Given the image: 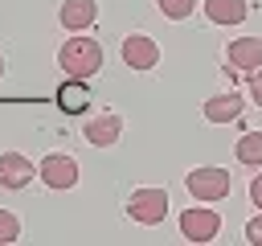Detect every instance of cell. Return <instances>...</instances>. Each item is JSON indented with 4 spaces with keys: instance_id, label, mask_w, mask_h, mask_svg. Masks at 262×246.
<instances>
[{
    "instance_id": "obj_17",
    "label": "cell",
    "mask_w": 262,
    "mask_h": 246,
    "mask_svg": "<svg viewBox=\"0 0 262 246\" xmlns=\"http://www.w3.org/2000/svg\"><path fill=\"white\" fill-rule=\"evenodd\" d=\"M250 98H254V102L262 107V74H258V70L250 74Z\"/></svg>"
},
{
    "instance_id": "obj_1",
    "label": "cell",
    "mask_w": 262,
    "mask_h": 246,
    "mask_svg": "<svg viewBox=\"0 0 262 246\" xmlns=\"http://www.w3.org/2000/svg\"><path fill=\"white\" fill-rule=\"evenodd\" d=\"M57 66H61V74H70V78H90V74H98L102 70V45L94 41V37H86V33H78V37H70L61 49H57Z\"/></svg>"
},
{
    "instance_id": "obj_8",
    "label": "cell",
    "mask_w": 262,
    "mask_h": 246,
    "mask_svg": "<svg viewBox=\"0 0 262 246\" xmlns=\"http://www.w3.org/2000/svg\"><path fill=\"white\" fill-rule=\"evenodd\" d=\"M33 180V160L20 152H0V184L4 189H25Z\"/></svg>"
},
{
    "instance_id": "obj_19",
    "label": "cell",
    "mask_w": 262,
    "mask_h": 246,
    "mask_svg": "<svg viewBox=\"0 0 262 246\" xmlns=\"http://www.w3.org/2000/svg\"><path fill=\"white\" fill-rule=\"evenodd\" d=\"M0 74H4V57H0Z\"/></svg>"
},
{
    "instance_id": "obj_11",
    "label": "cell",
    "mask_w": 262,
    "mask_h": 246,
    "mask_svg": "<svg viewBox=\"0 0 262 246\" xmlns=\"http://www.w3.org/2000/svg\"><path fill=\"white\" fill-rule=\"evenodd\" d=\"M205 16L213 25H242L250 16V4L246 0H205Z\"/></svg>"
},
{
    "instance_id": "obj_12",
    "label": "cell",
    "mask_w": 262,
    "mask_h": 246,
    "mask_svg": "<svg viewBox=\"0 0 262 246\" xmlns=\"http://www.w3.org/2000/svg\"><path fill=\"white\" fill-rule=\"evenodd\" d=\"M237 115H242V98H237L233 90L205 98V119H209V123H233Z\"/></svg>"
},
{
    "instance_id": "obj_18",
    "label": "cell",
    "mask_w": 262,
    "mask_h": 246,
    "mask_svg": "<svg viewBox=\"0 0 262 246\" xmlns=\"http://www.w3.org/2000/svg\"><path fill=\"white\" fill-rule=\"evenodd\" d=\"M250 201H254V205L262 209V172H258V176L250 180Z\"/></svg>"
},
{
    "instance_id": "obj_3",
    "label": "cell",
    "mask_w": 262,
    "mask_h": 246,
    "mask_svg": "<svg viewBox=\"0 0 262 246\" xmlns=\"http://www.w3.org/2000/svg\"><path fill=\"white\" fill-rule=\"evenodd\" d=\"M127 217L139 225H160L168 217V189H135L127 197Z\"/></svg>"
},
{
    "instance_id": "obj_4",
    "label": "cell",
    "mask_w": 262,
    "mask_h": 246,
    "mask_svg": "<svg viewBox=\"0 0 262 246\" xmlns=\"http://www.w3.org/2000/svg\"><path fill=\"white\" fill-rule=\"evenodd\" d=\"M37 176L45 180V189H74L78 184V160L66 156V152H49L41 164H37Z\"/></svg>"
},
{
    "instance_id": "obj_9",
    "label": "cell",
    "mask_w": 262,
    "mask_h": 246,
    "mask_svg": "<svg viewBox=\"0 0 262 246\" xmlns=\"http://www.w3.org/2000/svg\"><path fill=\"white\" fill-rule=\"evenodd\" d=\"M119 135H123V119L111 111L86 123V144H94V148H111V144H119Z\"/></svg>"
},
{
    "instance_id": "obj_14",
    "label": "cell",
    "mask_w": 262,
    "mask_h": 246,
    "mask_svg": "<svg viewBox=\"0 0 262 246\" xmlns=\"http://www.w3.org/2000/svg\"><path fill=\"white\" fill-rule=\"evenodd\" d=\"M16 238H20V221H16V213L0 209V246H12Z\"/></svg>"
},
{
    "instance_id": "obj_5",
    "label": "cell",
    "mask_w": 262,
    "mask_h": 246,
    "mask_svg": "<svg viewBox=\"0 0 262 246\" xmlns=\"http://www.w3.org/2000/svg\"><path fill=\"white\" fill-rule=\"evenodd\" d=\"M217 230H221L217 209H184V213H180V234H184V242L205 246V242L217 238Z\"/></svg>"
},
{
    "instance_id": "obj_10",
    "label": "cell",
    "mask_w": 262,
    "mask_h": 246,
    "mask_svg": "<svg viewBox=\"0 0 262 246\" xmlns=\"http://www.w3.org/2000/svg\"><path fill=\"white\" fill-rule=\"evenodd\" d=\"M57 16H61V25H66V29L82 33V29H90V25L98 20V4H94V0H66Z\"/></svg>"
},
{
    "instance_id": "obj_15",
    "label": "cell",
    "mask_w": 262,
    "mask_h": 246,
    "mask_svg": "<svg viewBox=\"0 0 262 246\" xmlns=\"http://www.w3.org/2000/svg\"><path fill=\"white\" fill-rule=\"evenodd\" d=\"M160 4V12L168 16V20H184L192 8H196V0H156Z\"/></svg>"
},
{
    "instance_id": "obj_13",
    "label": "cell",
    "mask_w": 262,
    "mask_h": 246,
    "mask_svg": "<svg viewBox=\"0 0 262 246\" xmlns=\"http://www.w3.org/2000/svg\"><path fill=\"white\" fill-rule=\"evenodd\" d=\"M237 164H246V168H262V131H246L242 139H237Z\"/></svg>"
},
{
    "instance_id": "obj_16",
    "label": "cell",
    "mask_w": 262,
    "mask_h": 246,
    "mask_svg": "<svg viewBox=\"0 0 262 246\" xmlns=\"http://www.w3.org/2000/svg\"><path fill=\"white\" fill-rule=\"evenodd\" d=\"M246 242H254V246H262V213L246 221Z\"/></svg>"
},
{
    "instance_id": "obj_2",
    "label": "cell",
    "mask_w": 262,
    "mask_h": 246,
    "mask_svg": "<svg viewBox=\"0 0 262 246\" xmlns=\"http://www.w3.org/2000/svg\"><path fill=\"white\" fill-rule=\"evenodd\" d=\"M184 189L196 197V201H225L229 197V189H233V180H229V172L225 168H192L188 176H184Z\"/></svg>"
},
{
    "instance_id": "obj_6",
    "label": "cell",
    "mask_w": 262,
    "mask_h": 246,
    "mask_svg": "<svg viewBox=\"0 0 262 246\" xmlns=\"http://www.w3.org/2000/svg\"><path fill=\"white\" fill-rule=\"evenodd\" d=\"M119 53H123V61H127L131 70H156V66H160V45H156L147 33H127Z\"/></svg>"
},
{
    "instance_id": "obj_7",
    "label": "cell",
    "mask_w": 262,
    "mask_h": 246,
    "mask_svg": "<svg viewBox=\"0 0 262 246\" xmlns=\"http://www.w3.org/2000/svg\"><path fill=\"white\" fill-rule=\"evenodd\" d=\"M225 66H233V70H242V74L262 70V37H237V41H229Z\"/></svg>"
}]
</instances>
